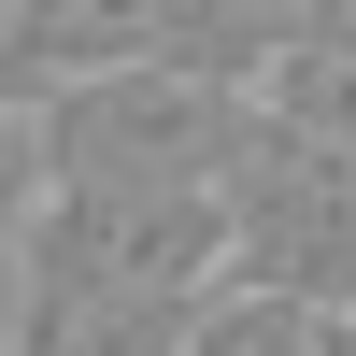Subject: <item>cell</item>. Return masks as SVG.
I'll return each instance as SVG.
<instances>
[{
    "mask_svg": "<svg viewBox=\"0 0 356 356\" xmlns=\"http://www.w3.org/2000/svg\"><path fill=\"white\" fill-rule=\"evenodd\" d=\"M342 356H356V342H342Z\"/></svg>",
    "mask_w": 356,
    "mask_h": 356,
    "instance_id": "ba28073f",
    "label": "cell"
},
{
    "mask_svg": "<svg viewBox=\"0 0 356 356\" xmlns=\"http://www.w3.org/2000/svg\"><path fill=\"white\" fill-rule=\"evenodd\" d=\"M29 114H43L57 186H214L228 200V171H243V143H257V86L171 72V57L86 72V86H57V100H29Z\"/></svg>",
    "mask_w": 356,
    "mask_h": 356,
    "instance_id": "7a4b0ae2",
    "label": "cell"
},
{
    "mask_svg": "<svg viewBox=\"0 0 356 356\" xmlns=\"http://www.w3.org/2000/svg\"><path fill=\"white\" fill-rule=\"evenodd\" d=\"M29 285L214 314L228 285H243V228H228L214 186H57L43 228H29Z\"/></svg>",
    "mask_w": 356,
    "mask_h": 356,
    "instance_id": "6da1fadb",
    "label": "cell"
},
{
    "mask_svg": "<svg viewBox=\"0 0 356 356\" xmlns=\"http://www.w3.org/2000/svg\"><path fill=\"white\" fill-rule=\"evenodd\" d=\"M57 200V157H43V114H0V243H29Z\"/></svg>",
    "mask_w": 356,
    "mask_h": 356,
    "instance_id": "8992f818",
    "label": "cell"
},
{
    "mask_svg": "<svg viewBox=\"0 0 356 356\" xmlns=\"http://www.w3.org/2000/svg\"><path fill=\"white\" fill-rule=\"evenodd\" d=\"M200 314H157V300H72V285H29L15 300V356H186Z\"/></svg>",
    "mask_w": 356,
    "mask_h": 356,
    "instance_id": "277c9868",
    "label": "cell"
},
{
    "mask_svg": "<svg viewBox=\"0 0 356 356\" xmlns=\"http://www.w3.org/2000/svg\"><path fill=\"white\" fill-rule=\"evenodd\" d=\"M228 228H243V285L257 300H300L356 328V157L285 114H257L243 171H228Z\"/></svg>",
    "mask_w": 356,
    "mask_h": 356,
    "instance_id": "3957f363",
    "label": "cell"
},
{
    "mask_svg": "<svg viewBox=\"0 0 356 356\" xmlns=\"http://www.w3.org/2000/svg\"><path fill=\"white\" fill-rule=\"evenodd\" d=\"M356 328L342 314H300V300H257V285H228L214 314L186 328V356H342Z\"/></svg>",
    "mask_w": 356,
    "mask_h": 356,
    "instance_id": "5b68a950",
    "label": "cell"
},
{
    "mask_svg": "<svg viewBox=\"0 0 356 356\" xmlns=\"http://www.w3.org/2000/svg\"><path fill=\"white\" fill-rule=\"evenodd\" d=\"M0 356H15V328H0Z\"/></svg>",
    "mask_w": 356,
    "mask_h": 356,
    "instance_id": "52a82bcc",
    "label": "cell"
}]
</instances>
